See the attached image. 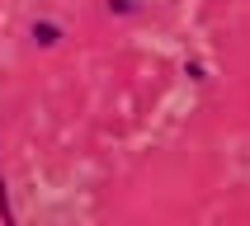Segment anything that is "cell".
I'll return each instance as SVG.
<instances>
[{
    "label": "cell",
    "instance_id": "obj_1",
    "mask_svg": "<svg viewBox=\"0 0 250 226\" xmlns=\"http://www.w3.org/2000/svg\"><path fill=\"white\" fill-rule=\"evenodd\" d=\"M33 42L52 47V42H57V28H52V24H33Z\"/></svg>",
    "mask_w": 250,
    "mask_h": 226
}]
</instances>
